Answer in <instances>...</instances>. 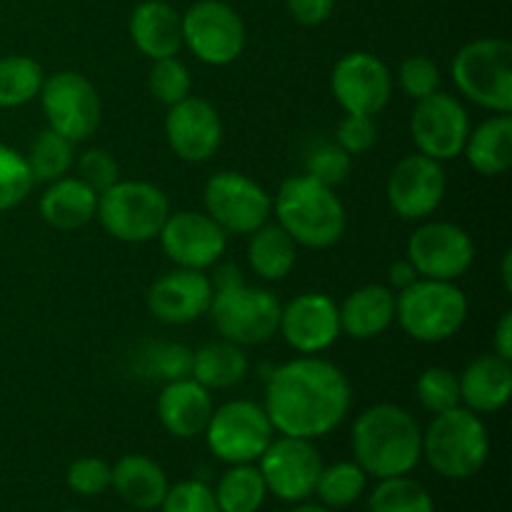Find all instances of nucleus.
<instances>
[{
  "instance_id": "f257e3e1",
  "label": "nucleus",
  "mask_w": 512,
  "mask_h": 512,
  "mask_svg": "<svg viewBox=\"0 0 512 512\" xmlns=\"http://www.w3.org/2000/svg\"><path fill=\"white\" fill-rule=\"evenodd\" d=\"M350 400L348 375L330 360L305 355L273 370L263 408L275 433L318 440L343 423Z\"/></svg>"
},
{
  "instance_id": "f03ea898",
  "label": "nucleus",
  "mask_w": 512,
  "mask_h": 512,
  "mask_svg": "<svg viewBox=\"0 0 512 512\" xmlns=\"http://www.w3.org/2000/svg\"><path fill=\"white\" fill-rule=\"evenodd\" d=\"M355 463L368 478L408 475L423 458V430L405 408L380 403L365 408L353 423Z\"/></svg>"
},
{
  "instance_id": "7ed1b4c3",
  "label": "nucleus",
  "mask_w": 512,
  "mask_h": 512,
  "mask_svg": "<svg viewBox=\"0 0 512 512\" xmlns=\"http://www.w3.org/2000/svg\"><path fill=\"white\" fill-rule=\"evenodd\" d=\"M273 213L295 245L313 250L338 243L348 225V215L335 190L310 175H293L280 185L273 200Z\"/></svg>"
},
{
  "instance_id": "20e7f679",
  "label": "nucleus",
  "mask_w": 512,
  "mask_h": 512,
  "mask_svg": "<svg viewBox=\"0 0 512 512\" xmlns=\"http://www.w3.org/2000/svg\"><path fill=\"white\" fill-rule=\"evenodd\" d=\"M488 453V428L478 413L463 405L435 415L423 433V458L440 478H473L485 465Z\"/></svg>"
},
{
  "instance_id": "39448f33",
  "label": "nucleus",
  "mask_w": 512,
  "mask_h": 512,
  "mask_svg": "<svg viewBox=\"0 0 512 512\" xmlns=\"http://www.w3.org/2000/svg\"><path fill=\"white\" fill-rule=\"evenodd\" d=\"M395 320L418 343H443L468 320V298L450 280L418 278L395 293Z\"/></svg>"
},
{
  "instance_id": "423d86ee",
  "label": "nucleus",
  "mask_w": 512,
  "mask_h": 512,
  "mask_svg": "<svg viewBox=\"0 0 512 512\" xmlns=\"http://www.w3.org/2000/svg\"><path fill=\"white\" fill-rule=\"evenodd\" d=\"M170 215V200L145 180H118L98 195L95 218L120 243H148L158 238Z\"/></svg>"
},
{
  "instance_id": "0eeeda50",
  "label": "nucleus",
  "mask_w": 512,
  "mask_h": 512,
  "mask_svg": "<svg viewBox=\"0 0 512 512\" xmlns=\"http://www.w3.org/2000/svg\"><path fill=\"white\" fill-rule=\"evenodd\" d=\"M453 80L460 93L493 113L512 110V45L503 38H478L453 58Z\"/></svg>"
},
{
  "instance_id": "6e6552de",
  "label": "nucleus",
  "mask_w": 512,
  "mask_h": 512,
  "mask_svg": "<svg viewBox=\"0 0 512 512\" xmlns=\"http://www.w3.org/2000/svg\"><path fill=\"white\" fill-rule=\"evenodd\" d=\"M280 300L265 288L240 283L213 293L208 313L225 340L235 345H260L278 333Z\"/></svg>"
},
{
  "instance_id": "1a4fd4ad",
  "label": "nucleus",
  "mask_w": 512,
  "mask_h": 512,
  "mask_svg": "<svg viewBox=\"0 0 512 512\" xmlns=\"http://www.w3.org/2000/svg\"><path fill=\"white\" fill-rule=\"evenodd\" d=\"M273 425L263 405L253 400H230L213 410L205 428L210 453L228 465L258 463L273 440Z\"/></svg>"
},
{
  "instance_id": "9d476101",
  "label": "nucleus",
  "mask_w": 512,
  "mask_h": 512,
  "mask_svg": "<svg viewBox=\"0 0 512 512\" xmlns=\"http://www.w3.org/2000/svg\"><path fill=\"white\" fill-rule=\"evenodd\" d=\"M48 128L68 138L70 143H83L98 130L103 105L95 85L75 70H60L43 80L40 88Z\"/></svg>"
},
{
  "instance_id": "9b49d317",
  "label": "nucleus",
  "mask_w": 512,
  "mask_h": 512,
  "mask_svg": "<svg viewBox=\"0 0 512 512\" xmlns=\"http://www.w3.org/2000/svg\"><path fill=\"white\" fill-rule=\"evenodd\" d=\"M248 33L233 5L198 0L183 13V45L205 65H230L243 55Z\"/></svg>"
},
{
  "instance_id": "f8f14e48",
  "label": "nucleus",
  "mask_w": 512,
  "mask_h": 512,
  "mask_svg": "<svg viewBox=\"0 0 512 512\" xmlns=\"http://www.w3.org/2000/svg\"><path fill=\"white\" fill-rule=\"evenodd\" d=\"M205 213L235 235H250L268 223L273 213V198L263 185L235 170H220L205 183Z\"/></svg>"
},
{
  "instance_id": "ddd939ff",
  "label": "nucleus",
  "mask_w": 512,
  "mask_h": 512,
  "mask_svg": "<svg viewBox=\"0 0 512 512\" xmlns=\"http://www.w3.org/2000/svg\"><path fill=\"white\" fill-rule=\"evenodd\" d=\"M258 470L268 493L275 498L283 503H305L310 495H315L323 458L313 440L280 435L270 440L265 453L258 458Z\"/></svg>"
},
{
  "instance_id": "4468645a",
  "label": "nucleus",
  "mask_w": 512,
  "mask_h": 512,
  "mask_svg": "<svg viewBox=\"0 0 512 512\" xmlns=\"http://www.w3.org/2000/svg\"><path fill=\"white\" fill-rule=\"evenodd\" d=\"M420 278L455 283L470 270L475 260L473 238L460 225L448 220L425 223L410 235L408 255Z\"/></svg>"
},
{
  "instance_id": "2eb2a0df",
  "label": "nucleus",
  "mask_w": 512,
  "mask_h": 512,
  "mask_svg": "<svg viewBox=\"0 0 512 512\" xmlns=\"http://www.w3.org/2000/svg\"><path fill=\"white\" fill-rule=\"evenodd\" d=\"M410 133H413L418 153L428 155L438 163L453 160L463 155L465 140L470 135L468 110L458 98L438 90V93L418 100L413 118H410Z\"/></svg>"
},
{
  "instance_id": "dca6fc26",
  "label": "nucleus",
  "mask_w": 512,
  "mask_h": 512,
  "mask_svg": "<svg viewBox=\"0 0 512 512\" xmlns=\"http://www.w3.org/2000/svg\"><path fill=\"white\" fill-rule=\"evenodd\" d=\"M330 88L345 113L373 118L393 95V75L378 55L355 50L335 63Z\"/></svg>"
},
{
  "instance_id": "f3484780",
  "label": "nucleus",
  "mask_w": 512,
  "mask_h": 512,
  "mask_svg": "<svg viewBox=\"0 0 512 512\" xmlns=\"http://www.w3.org/2000/svg\"><path fill=\"white\" fill-rule=\"evenodd\" d=\"M158 238L163 253L178 268L190 270L213 268L228 248V233L208 213L198 210L170 213Z\"/></svg>"
},
{
  "instance_id": "a211bd4d",
  "label": "nucleus",
  "mask_w": 512,
  "mask_h": 512,
  "mask_svg": "<svg viewBox=\"0 0 512 512\" xmlns=\"http://www.w3.org/2000/svg\"><path fill=\"white\" fill-rule=\"evenodd\" d=\"M445 190L443 163L423 153L405 155L388 178V203L403 220H425L440 208Z\"/></svg>"
},
{
  "instance_id": "6ab92c4d",
  "label": "nucleus",
  "mask_w": 512,
  "mask_h": 512,
  "mask_svg": "<svg viewBox=\"0 0 512 512\" xmlns=\"http://www.w3.org/2000/svg\"><path fill=\"white\" fill-rule=\"evenodd\" d=\"M165 138L185 163H205L223 143V120L208 100L188 95L170 105L165 115Z\"/></svg>"
},
{
  "instance_id": "aec40b11",
  "label": "nucleus",
  "mask_w": 512,
  "mask_h": 512,
  "mask_svg": "<svg viewBox=\"0 0 512 512\" xmlns=\"http://www.w3.org/2000/svg\"><path fill=\"white\" fill-rule=\"evenodd\" d=\"M278 330L295 353H323L340 338L338 305L325 293L298 295L280 310Z\"/></svg>"
},
{
  "instance_id": "412c9836",
  "label": "nucleus",
  "mask_w": 512,
  "mask_h": 512,
  "mask_svg": "<svg viewBox=\"0 0 512 512\" xmlns=\"http://www.w3.org/2000/svg\"><path fill=\"white\" fill-rule=\"evenodd\" d=\"M213 293V280L203 270L178 268L163 273L150 285L148 308L160 323L188 325L208 313Z\"/></svg>"
},
{
  "instance_id": "4be33fe9",
  "label": "nucleus",
  "mask_w": 512,
  "mask_h": 512,
  "mask_svg": "<svg viewBox=\"0 0 512 512\" xmlns=\"http://www.w3.org/2000/svg\"><path fill=\"white\" fill-rule=\"evenodd\" d=\"M213 398L210 390L203 388L198 380L183 378L165 383L158 395V418L160 425L168 430L173 438L190 440L198 438L208 428V420L213 415Z\"/></svg>"
},
{
  "instance_id": "5701e85b",
  "label": "nucleus",
  "mask_w": 512,
  "mask_h": 512,
  "mask_svg": "<svg viewBox=\"0 0 512 512\" xmlns=\"http://www.w3.org/2000/svg\"><path fill=\"white\" fill-rule=\"evenodd\" d=\"M130 40L150 60L173 58L183 48V15L168 0H143L130 15Z\"/></svg>"
},
{
  "instance_id": "b1692460",
  "label": "nucleus",
  "mask_w": 512,
  "mask_h": 512,
  "mask_svg": "<svg viewBox=\"0 0 512 512\" xmlns=\"http://www.w3.org/2000/svg\"><path fill=\"white\" fill-rule=\"evenodd\" d=\"M460 403L473 413H498L510 400L512 365L510 360L495 353L478 355L468 368L458 375Z\"/></svg>"
},
{
  "instance_id": "393cba45",
  "label": "nucleus",
  "mask_w": 512,
  "mask_h": 512,
  "mask_svg": "<svg viewBox=\"0 0 512 512\" xmlns=\"http://www.w3.org/2000/svg\"><path fill=\"white\" fill-rule=\"evenodd\" d=\"M338 313L340 333L355 340L378 338L395 320V290L388 285H363L345 298Z\"/></svg>"
},
{
  "instance_id": "a878e982",
  "label": "nucleus",
  "mask_w": 512,
  "mask_h": 512,
  "mask_svg": "<svg viewBox=\"0 0 512 512\" xmlns=\"http://www.w3.org/2000/svg\"><path fill=\"white\" fill-rule=\"evenodd\" d=\"M110 488L118 493L123 503L135 510H158L168 493L170 483L165 470L148 455H123L113 465V478Z\"/></svg>"
},
{
  "instance_id": "bb28decb",
  "label": "nucleus",
  "mask_w": 512,
  "mask_h": 512,
  "mask_svg": "<svg viewBox=\"0 0 512 512\" xmlns=\"http://www.w3.org/2000/svg\"><path fill=\"white\" fill-rule=\"evenodd\" d=\"M98 210V193L80 178H60L48 183L40 198V215L55 230L85 228Z\"/></svg>"
},
{
  "instance_id": "cd10ccee",
  "label": "nucleus",
  "mask_w": 512,
  "mask_h": 512,
  "mask_svg": "<svg viewBox=\"0 0 512 512\" xmlns=\"http://www.w3.org/2000/svg\"><path fill=\"white\" fill-rule=\"evenodd\" d=\"M470 168L485 178L508 173L512 165V118L510 113H495L470 130L463 148Z\"/></svg>"
},
{
  "instance_id": "c85d7f7f",
  "label": "nucleus",
  "mask_w": 512,
  "mask_h": 512,
  "mask_svg": "<svg viewBox=\"0 0 512 512\" xmlns=\"http://www.w3.org/2000/svg\"><path fill=\"white\" fill-rule=\"evenodd\" d=\"M250 360L245 355L243 345H235L230 340L208 343L193 353V373L190 378L198 380L208 390H225L243 383L248 375Z\"/></svg>"
},
{
  "instance_id": "c756f323",
  "label": "nucleus",
  "mask_w": 512,
  "mask_h": 512,
  "mask_svg": "<svg viewBox=\"0 0 512 512\" xmlns=\"http://www.w3.org/2000/svg\"><path fill=\"white\" fill-rule=\"evenodd\" d=\"M298 258L295 240L278 223H265L250 233L248 263L263 280H283Z\"/></svg>"
},
{
  "instance_id": "7c9ffc66",
  "label": "nucleus",
  "mask_w": 512,
  "mask_h": 512,
  "mask_svg": "<svg viewBox=\"0 0 512 512\" xmlns=\"http://www.w3.org/2000/svg\"><path fill=\"white\" fill-rule=\"evenodd\" d=\"M220 512H258L268 498V488L253 463L230 465L213 490Z\"/></svg>"
},
{
  "instance_id": "2f4dec72",
  "label": "nucleus",
  "mask_w": 512,
  "mask_h": 512,
  "mask_svg": "<svg viewBox=\"0 0 512 512\" xmlns=\"http://www.w3.org/2000/svg\"><path fill=\"white\" fill-rule=\"evenodd\" d=\"M45 73L38 60L28 55L0 58V108H20L38 98Z\"/></svg>"
},
{
  "instance_id": "473e14b6",
  "label": "nucleus",
  "mask_w": 512,
  "mask_h": 512,
  "mask_svg": "<svg viewBox=\"0 0 512 512\" xmlns=\"http://www.w3.org/2000/svg\"><path fill=\"white\" fill-rule=\"evenodd\" d=\"M368 488V473L360 468L355 460H340L333 463L318 475V485H315V495L320 503L330 510H343L348 505L358 503L360 495Z\"/></svg>"
},
{
  "instance_id": "72a5a7b5",
  "label": "nucleus",
  "mask_w": 512,
  "mask_h": 512,
  "mask_svg": "<svg viewBox=\"0 0 512 512\" xmlns=\"http://www.w3.org/2000/svg\"><path fill=\"white\" fill-rule=\"evenodd\" d=\"M73 145L75 143H70L68 138H63L55 130H40L33 143H30L28 155H25L35 183H53V180L65 178L75 163Z\"/></svg>"
},
{
  "instance_id": "f704fd0d",
  "label": "nucleus",
  "mask_w": 512,
  "mask_h": 512,
  "mask_svg": "<svg viewBox=\"0 0 512 512\" xmlns=\"http://www.w3.org/2000/svg\"><path fill=\"white\" fill-rule=\"evenodd\" d=\"M370 512H435L433 495L408 475L378 480L368 500Z\"/></svg>"
},
{
  "instance_id": "c9c22d12",
  "label": "nucleus",
  "mask_w": 512,
  "mask_h": 512,
  "mask_svg": "<svg viewBox=\"0 0 512 512\" xmlns=\"http://www.w3.org/2000/svg\"><path fill=\"white\" fill-rule=\"evenodd\" d=\"M35 180L25 155L0 143V213L18 208L33 190Z\"/></svg>"
},
{
  "instance_id": "e433bc0d",
  "label": "nucleus",
  "mask_w": 512,
  "mask_h": 512,
  "mask_svg": "<svg viewBox=\"0 0 512 512\" xmlns=\"http://www.w3.org/2000/svg\"><path fill=\"white\" fill-rule=\"evenodd\" d=\"M148 85L153 98L170 108V105L188 98L190 90H193V78H190V70L185 68L183 60L173 55V58L153 60V68L148 73Z\"/></svg>"
},
{
  "instance_id": "4c0bfd02",
  "label": "nucleus",
  "mask_w": 512,
  "mask_h": 512,
  "mask_svg": "<svg viewBox=\"0 0 512 512\" xmlns=\"http://www.w3.org/2000/svg\"><path fill=\"white\" fill-rule=\"evenodd\" d=\"M415 393L428 413H445V410L460 405V380L448 368H428L420 373Z\"/></svg>"
},
{
  "instance_id": "58836bf2",
  "label": "nucleus",
  "mask_w": 512,
  "mask_h": 512,
  "mask_svg": "<svg viewBox=\"0 0 512 512\" xmlns=\"http://www.w3.org/2000/svg\"><path fill=\"white\" fill-rule=\"evenodd\" d=\"M110 478H113V465L105 463L103 458H93V455L73 460L68 473H65L68 488L83 498L103 495L110 488Z\"/></svg>"
},
{
  "instance_id": "ea45409f",
  "label": "nucleus",
  "mask_w": 512,
  "mask_h": 512,
  "mask_svg": "<svg viewBox=\"0 0 512 512\" xmlns=\"http://www.w3.org/2000/svg\"><path fill=\"white\" fill-rule=\"evenodd\" d=\"M353 168V155L345 153L338 143H323L308 155V163H305V175L320 180L323 185H335L343 183L350 175Z\"/></svg>"
},
{
  "instance_id": "a19ab883",
  "label": "nucleus",
  "mask_w": 512,
  "mask_h": 512,
  "mask_svg": "<svg viewBox=\"0 0 512 512\" xmlns=\"http://www.w3.org/2000/svg\"><path fill=\"white\" fill-rule=\"evenodd\" d=\"M398 83L400 88H403V93L418 103V100L438 93L440 70L428 55H410V58H405L403 63H400Z\"/></svg>"
},
{
  "instance_id": "79ce46f5",
  "label": "nucleus",
  "mask_w": 512,
  "mask_h": 512,
  "mask_svg": "<svg viewBox=\"0 0 512 512\" xmlns=\"http://www.w3.org/2000/svg\"><path fill=\"white\" fill-rule=\"evenodd\" d=\"M148 373L163 383L190 378L193 373V350L180 343H158L148 355Z\"/></svg>"
},
{
  "instance_id": "37998d69",
  "label": "nucleus",
  "mask_w": 512,
  "mask_h": 512,
  "mask_svg": "<svg viewBox=\"0 0 512 512\" xmlns=\"http://www.w3.org/2000/svg\"><path fill=\"white\" fill-rule=\"evenodd\" d=\"M160 512H220V508L210 485L203 480H183L170 485L160 503Z\"/></svg>"
},
{
  "instance_id": "c03bdc74",
  "label": "nucleus",
  "mask_w": 512,
  "mask_h": 512,
  "mask_svg": "<svg viewBox=\"0 0 512 512\" xmlns=\"http://www.w3.org/2000/svg\"><path fill=\"white\" fill-rule=\"evenodd\" d=\"M75 168H78V178L98 195L120 180L118 163H115L113 155L103 148L85 150L78 158V163H75Z\"/></svg>"
},
{
  "instance_id": "a18cd8bd",
  "label": "nucleus",
  "mask_w": 512,
  "mask_h": 512,
  "mask_svg": "<svg viewBox=\"0 0 512 512\" xmlns=\"http://www.w3.org/2000/svg\"><path fill=\"white\" fill-rule=\"evenodd\" d=\"M378 140V125L370 115H350L340 120L338 133H335V143L345 150L348 155H363Z\"/></svg>"
},
{
  "instance_id": "49530a36",
  "label": "nucleus",
  "mask_w": 512,
  "mask_h": 512,
  "mask_svg": "<svg viewBox=\"0 0 512 512\" xmlns=\"http://www.w3.org/2000/svg\"><path fill=\"white\" fill-rule=\"evenodd\" d=\"M285 3H288V13L293 15L295 23L305 25V28L325 23L335 8V0H285Z\"/></svg>"
},
{
  "instance_id": "de8ad7c7",
  "label": "nucleus",
  "mask_w": 512,
  "mask_h": 512,
  "mask_svg": "<svg viewBox=\"0 0 512 512\" xmlns=\"http://www.w3.org/2000/svg\"><path fill=\"white\" fill-rule=\"evenodd\" d=\"M418 278H420L418 270L413 268V263H410L408 258L395 260V263L390 265V270H388L390 290H398V293H400V290L408 288V285H413Z\"/></svg>"
},
{
  "instance_id": "09e8293b",
  "label": "nucleus",
  "mask_w": 512,
  "mask_h": 512,
  "mask_svg": "<svg viewBox=\"0 0 512 512\" xmlns=\"http://www.w3.org/2000/svg\"><path fill=\"white\" fill-rule=\"evenodd\" d=\"M495 355H500V358L505 360H512V313H503V318H500L498 328H495Z\"/></svg>"
},
{
  "instance_id": "8fccbe9b",
  "label": "nucleus",
  "mask_w": 512,
  "mask_h": 512,
  "mask_svg": "<svg viewBox=\"0 0 512 512\" xmlns=\"http://www.w3.org/2000/svg\"><path fill=\"white\" fill-rule=\"evenodd\" d=\"M240 283H245V280H243V273H240V268H235V265H223V268L215 270L213 275L215 290L233 288V285H240Z\"/></svg>"
},
{
  "instance_id": "3c124183",
  "label": "nucleus",
  "mask_w": 512,
  "mask_h": 512,
  "mask_svg": "<svg viewBox=\"0 0 512 512\" xmlns=\"http://www.w3.org/2000/svg\"><path fill=\"white\" fill-rule=\"evenodd\" d=\"M510 263H512V255L510 253H505V258H503V285H505V290H512V275H510Z\"/></svg>"
},
{
  "instance_id": "603ef678",
  "label": "nucleus",
  "mask_w": 512,
  "mask_h": 512,
  "mask_svg": "<svg viewBox=\"0 0 512 512\" xmlns=\"http://www.w3.org/2000/svg\"><path fill=\"white\" fill-rule=\"evenodd\" d=\"M288 512H333L330 508H325V505H308V503H298L293 510Z\"/></svg>"
},
{
  "instance_id": "864d4df0",
  "label": "nucleus",
  "mask_w": 512,
  "mask_h": 512,
  "mask_svg": "<svg viewBox=\"0 0 512 512\" xmlns=\"http://www.w3.org/2000/svg\"><path fill=\"white\" fill-rule=\"evenodd\" d=\"M65 512H78V510H65Z\"/></svg>"
}]
</instances>
